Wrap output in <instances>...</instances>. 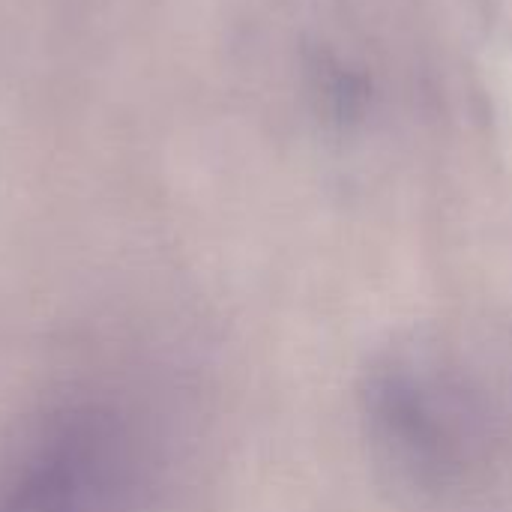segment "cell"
<instances>
[{"label": "cell", "instance_id": "obj_1", "mask_svg": "<svg viewBox=\"0 0 512 512\" xmlns=\"http://www.w3.org/2000/svg\"><path fill=\"white\" fill-rule=\"evenodd\" d=\"M150 450L105 402L39 411L0 447V512H144Z\"/></svg>", "mask_w": 512, "mask_h": 512}, {"label": "cell", "instance_id": "obj_2", "mask_svg": "<svg viewBox=\"0 0 512 512\" xmlns=\"http://www.w3.org/2000/svg\"><path fill=\"white\" fill-rule=\"evenodd\" d=\"M432 357L399 354L378 366L363 393L372 441L414 489L441 492L462 480L474 453V417L462 387Z\"/></svg>", "mask_w": 512, "mask_h": 512}]
</instances>
